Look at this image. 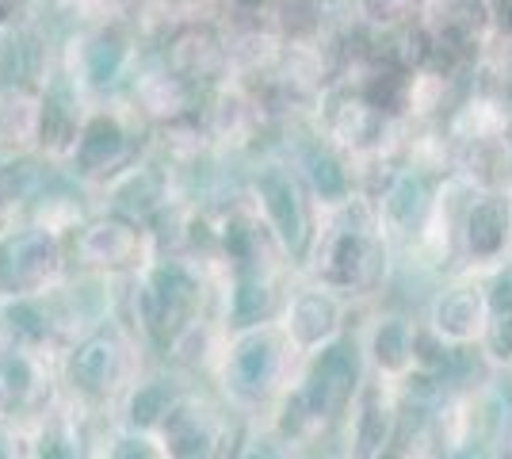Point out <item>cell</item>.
Instances as JSON below:
<instances>
[{"label":"cell","mask_w":512,"mask_h":459,"mask_svg":"<svg viewBox=\"0 0 512 459\" xmlns=\"http://www.w3.org/2000/svg\"><path fill=\"white\" fill-rule=\"evenodd\" d=\"M512 249V192H474L459 222V253L478 268L505 264Z\"/></svg>","instance_id":"6da1fadb"},{"label":"cell","mask_w":512,"mask_h":459,"mask_svg":"<svg viewBox=\"0 0 512 459\" xmlns=\"http://www.w3.org/2000/svg\"><path fill=\"white\" fill-rule=\"evenodd\" d=\"M432 199H436V188L428 184L425 173L398 169L383 188V196H379V226L386 234H413L421 241Z\"/></svg>","instance_id":"7a4b0ae2"},{"label":"cell","mask_w":512,"mask_h":459,"mask_svg":"<svg viewBox=\"0 0 512 459\" xmlns=\"http://www.w3.org/2000/svg\"><path fill=\"white\" fill-rule=\"evenodd\" d=\"M432 322L448 341H470L490 329V295L478 284L448 287L432 306Z\"/></svg>","instance_id":"3957f363"},{"label":"cell","mask_w":512,"mask_h":459,"mask_svg":"<svg viewBox=\"0 0 512 459\" xmlns=\"http://www.w3.org/2000/svg\"><path fill=\"white\" fill-rule=\"evenodd\" d=\"M260 196H264V207H268V219L279 230V238L287 245H299L302 241V207L299 196H295V184L283 173H268L260 180Z\"/></svg>","instance_id":"277c9868"},{"label":"cell","mask_w":512,"mask_h":459,"mask_svg":"<svg viewBox=\"0 0 512 459\" xmlns=\"http://www.w3.org/2000/svg\"><path fill=\"white\" fill-rule=\"evenodd\" d=\"M310 176H314V188H318V196L325 203H344L348 199V173L329 153H321V157L310 161Z\"/></svg>","instance_id":"5b68a950"}]
</instances>
